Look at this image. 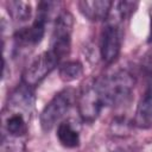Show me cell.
I'll return each instance as SVG.
<instances>
[{
	"mask_svg": "<svg viewBox=\"0 0 152 152\" xmlns=\"http://www.w3.org/2000/svg\"><path fill=\"white\" fill-rule=\"evenodd\" d=\"M97 90L104 107H118L125 103L135 86V77L128 70H116L115 72L95 80Z\"/></svg>",
	"mask_w": 152,
	"mask_h": 152,
	"instance_id": "cell-1",
	"label": "cell"
},
{
	"mask_svg": "<svg viewBox=\"0 0 152 152\" xmlns=\"http://www.w3.org/2000/svg\"><path fill=\"white\" fill-rule=\"evenodd\" d=\"M124 24L125 20L112 7L100 36V56L104 64L114 63L120 55L124 40Z\"/></svg>",
	"mask_w": 152,
	"mask_h": 152,
	"instance_id": "cell-2",
	"label": "cell"
},
{
	"mask_svg": "<svg viewBox=\"0 0 152 152\" xmlns=\"http://www.w3.org/2000/svg\"><path fill=\"white\" fill-rule=\"evenodd\" d=\"M75 91L71 88H65L58 91L42 109L39 115L40 127L44 132L51 131L55 126L62 122V119L69 112L75 102Z\"/></svg>",
	"mask_w": 152,
	"mask_h": 152,
	"instance_id": "cell-3",
	"label": "cell"
},
{
	"mask_svg": "<svg viewBox=\"0 0 152 152\" xmlns=\"http://www.w3.org/2000/svg\"><path fill=\"white\" fill-rule=\"evenodd\" d=\"M74 28V17L69 11H62L58 13L50 40L49 50L61 62L69 56L71 49V34Z\"/></svg>",
	"mask_w": 152,
	"mask_h": 152,
	"instance_id": "cell-4",
	"label": "cell"
},
{
	"mask_svg": "<svg viewBox=\"0 0 152 152\" xmlns=\"http://www.w3.org/2000/svg\"><path fill=\"white\" fill-rule=\"evenodd\" d=\"M59 63L61 62L50 50L42 52L24 70L21 83L33 89L34 87L39 86Z\"/></svg>",
	"mask_w": 152,
	"mask_h": 152,
	"instance_id": "cell-5",
	"label": "cell"
},
{
	"mask_svg": "<svg viewBox=\"0 0 152 152\" xmlns=\"http://www.w3.org/2000/svg\"><path fill=\"white\" fill-rule=\"evenodd\" d=\"M77 109L81 119L87 124H93L100 115L103 106L95 81L83 87L76 99Z\"/></svg>",
	"mask_w": 152,
	"mask_h": 152,
	"instance_id": "cell-6",
	"label": "cell"
},
{
	"mask_svg": "<svg viewBox=\"0 0 152 152\" xmlns=\"http://www.w3.org/2000/svg\"><path fill=\"white\" fill-rule=\"evenodd\" d=\"M49 19L39 13H37V17L34 21L30 26H25L19 28L14 33V45L17 49H25V48H33L38 45L44 34H45V26Z\"/></svg>",
	"mask_w": 152,
	"mask_h": 152,
	"instance_id": "cell-7",
	"label": "cell"
},
{
	"mask_svg": "<svg viewBox=\"0 0 152 152\" xmlns=\"http://www.w3.org/2000/svg\"><path fill=\"white\" fill-rule=\"evenodd\" d=\"M134 125L140 129H148L152 127V72L150 75L147 86L137 104Z\"/></svg>",
	"mask_w": 152,
	"mask_h": 152,
	"instance_id": "cell-8",
	"label": "cell"
},
{
	"mask_svg": "<svg viewBox=\"0 0 152 152\" xmlns=\"http://www.w3.org/2000/svg\"><path fill=\"white\" fill-rule=\"evenodd\" d=\"M113 4L114 2L109 0H82L77 2V6L84 18L93 23H97L106 21Z\"/></svg>",
	"mask_w": 152,
	"mask_h": 152,
	"instance_id": "cell-9",
	"label": "cell"
},
{
	"mask_svg": "<svg viewBox=\"0 0 152 152\" xmlns=\"http://www.w3.org/2000/svg\"><path fill=\"white\" fill-rule=\"evenodd\" d=\"M8 110H11V113L8 112L7 115H4V127L6 132L14 138L25 135L28 131V126L24 114L21 112H17L12 109Z\"/></svg>",
	"mask_w": 152,
	"mask_h": 152,
	"instance_id": "cell-10",
	"label": "cell"
},
{
	"mask_svg": "<svg viewBox=\"0 0 152 152\" xmlns=\"http://www.w3.org/2000/svg\"><path fill=\"white\" fill-rule=\"evenodd\" d=\"M56 135L59 144L65 148H76L81 142L78 131L69 121H62L57 126Z\"/></svg>",
	"mask_w": 152,
	"mask_h": 152,
	"instance_id": "cell-11",
	"label": "cell"
},
{
	"mask_svg": "<svg viewBox=\"0 0 152 152\" xmlns=\"http://www.w3.org/2000/svg\"><path fill=\"white\" fill-rule=\"evenodd\" d=\"M84 72L83 64L80 61H66L62 63L58 68V74L62 81L72 82L78 80Z\"/></svg>",
	"mask_w": 152,
	"mask_h": 152,
	"instance_id": "cell-12",
	"label": "cell"
},
{
	"mask_svg": "<svg viewBox=\"0 0 152 152\" xmlns=\"http://www.w3.org/2000/svg\"><path fill=\"white\" fill-rule=\"evenodd\" d=\"M7 12L14 21L25 23L32 15V7L28 2L25 1H8Z\"/></svg>",
	"mask_w": 152,
	"mask_h": 152,
	"instance_id": "cell-13",
	"label": "cell"
},
{
	"mask_svg": "<svg viewBox=\"0 0 152 152\" xmlns=\"http://www.w3.org/2000/svg\"><path fill=\"white\" fill-rule=\"evenodd\" d=\"M148 42H152V13H151V21H150V36H148Z\"/></svg>",
	"mask_w": 152,
	"mask_h": 152,
	"instance_id": "cell-14",
	"label": "cell"
}]
</instances>
